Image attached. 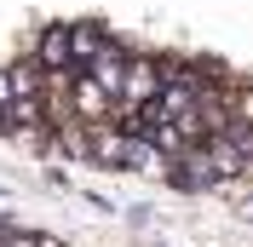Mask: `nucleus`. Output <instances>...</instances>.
Listing matches in <instances>:
<instances>
[{
	"instance_id": "1",
	"label": "nucleus",
	"mask_w": 253,
	"mask_h": 247,
	"mask_svg": "<svg viewBox=\"0 0 253 247\" xmlns=\"http://www.w3.org/2000/svg\"><path fill=\"white\" fill-rule=\"evenodd\" d=\"M0 247H41V236H29V230H0Z\"/></svg>"
}]
</instances>
